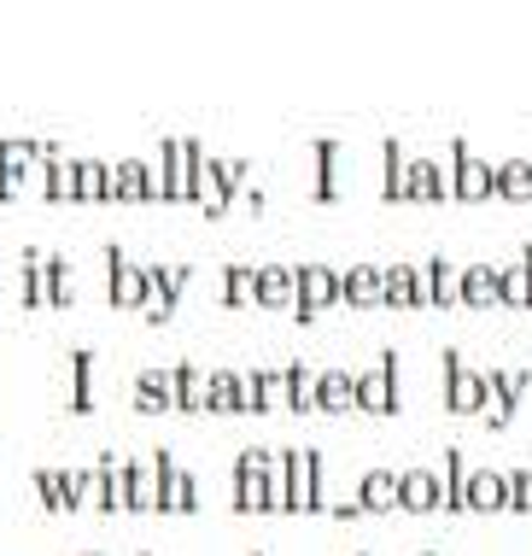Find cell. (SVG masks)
<instances>
[{
    "label": "cell",
    "mask_w": 532,
    "mask_h": 556,
    "mask_svg": "<svg viewBox=\"0 0 532 556\" xmlns=\"http://www.w3.org/2000/svg\"><path fill=\"white\" fill-rule=\"evenodd\" d=\"M276 451L269 445H246L235 457V509L240 516H281V492L269 486V469H276Z\"/></svg>",
    "instance_id": "obj_1"
},
{
    "label": "cell",
    "mask_w": 532,
    "mask_h": 556,
    "mask_svg": "<svg viewBox=\"0 0 532 556\" xmlns=\"http://www.w3.org/2000/svg\"><path fill=\"white\" fill-rule=\"evenodd\" d=\"M105 205H164V170L147 159H105Z\"/></svg>",
    "instance_id": "obj_2"
},
{
    "label": "cell",
    "mask_w": 532,
    "mask_h": 556,
    "mask_svg": "<svg viewBox=\"0 0 532 556\" xmlns=\"http://www.w3.org/2000/svg\"><path fill=\"white\" fill-rule=\"evenodd\" d=\"M322 451L316 445H287V504L281 516H322Z\"/></svg>",
    "instance_id": "obj_3"
},
{
    "label": "cell",
    "mask_w": 532,
    "mask_h": 556,
    "mask_svg": "<svg viewBox=\"0 0 532 556\" xmlns=\"http://www.w3.org/2000/svg\"><path fill=\"white\" fill-rule=\"evenodd\" d=\"M293 269H299V299H293V317H299V323H316L322 311L340 305V269H333V264L304 258V264H293Z\"/></svg>",
    "instance_id": "obj_4"
},
{
    "label": "cell",
    "mask_w": 532,
    "mask_h": 556,
    "mask_svg": "<svg viewBox=\"0 0 532 556\" xmlns=\"http://www.w3.org/2000/svg\"><path fill=\"white\" fill-rule=\"evenodd\" d=\"M398 404H404V393H398V352H380L369 369H357V410L392 416Z\"/></svg>",
    "instance_id": "obj_5"
},
{
    "label": "cell",
    "mask_w": 532,
    "mask_h": 556,
    "mask_svg": "<svg viewBox=\"0 0 532 556\" xmlns=\"http://www.w3.org/2000/svg\"><path fill=\"white\" fill-rule=\"evenodd\" d=\"M485 375V410L480 422L485 428H509L515 410H521V393L532 387V369H480Z\"/></svg>",
    "instance_id": "obj_6"
},
{
    "label": "cell",
    "mask_w": 532,
    "mask_h": 556,
    "mask_svg": "<svg viewBox=\"0 0 532 556\" xmlns=\"http://www.w3.org/2000/svg\"><path fill=\"white\" fill-rule=\"evenodd\" d=\"M105 299L117 311H141L147 305V264L129 258L124 247H105Z\"/></svg>",
    "instance_id": "obj_7"
},
{
    "label": "cell",
    "mask_w": 532,
    "mask_h": 556,
    "mask_svg": "<svg viewBox=\"0 0 532 556\" xmlns=\"http://www.w3.org/2000/svg\"><path fill=\"white\" fill-rule=\"evenodd\" d=\"M152 463H159V509L164 516H193L200 509V480L170 457V445L152 451Z\"/></svg>",
    "instance_id": "obj_8"
},
{
    "label": "cell",
    "mask_w": 532,
    "mask_h": 556,
    "mask_svg": "<svg viewBox=\"0 0 532 556\" xmlns=\"http://www.w3.org/2000/svg\"><path fill=\"white\" fill-rule=\"evenodd\" d=\"M445 410L451 416H480L485 410V375L463 364V352H445Z\"/></svg>",
    "instance_id": "obj_9"
},
{
    "label": "cell",
    "mask_w": 532,
    "mask_h": 556,
    "mask_svg": "<svg viewBox=\"0 0 532 556\" xmlns=\"http://www.w3.org/2000/svg\"><path fill=\"white\" fill-rule=\"evenodd\" d=\"M41 147L36 141H0V205L24 200L36 188V170H41Z\"/></svg>",
    "instance_id": "obj_10"
},
{
    "label": "cell",
    "mask_w": 532,
    "mask_h": 556,
    "mask_svg": "<svg viewBox=\"0 0 532 556\" xmlns=\"http://www.w3.org/2000/svg\"><path fill=\"white\" fill-rule=\"evenodd\" d=\"M193 164H200V147H193V141H164L159 147L164 205H193Z\"/></svg>",
    "instance_id": "obj_11"
},
{
    "label": "cell",
    "mask_w": 532,
    "mask_h": 556,
    "mask_svg": "<svg viewBox=\"0 0 532 556\" xmlns=\"http://www.w3.org/2000/svg\"><path fill=\"white\" fill-rule=\"evenodd\" d=\"M340 305L345 311H380L387 305V264L357 258L352 269H340Z\"/></svg>",
    "instance_id": "obj_12"
},
{
    "label": "cell",
    "mask_w": 532,
    "mask_h": 556,
    "mask_svg": "<svg viewBox=\"0 0 532 556\" xmlns=\"http://www.w3.org/2000/svg\"><path fill=\"white\" fill-rule=\"evenodd\" d=\"M451 164H456V200H463V205L497 200V170H492L485 159L468 153V141H456V147H451Z\"/></svg>",
    "instance_id": "obj_13"
},
{
    "label": "cell",
    "mask_w": 532,
    "mask_h": 556,
    "mask_svg": "<svg viewBox=\"0 0 532 556\" xmlns=\"http://www.w3.org/2000/svg\"><path fill=\"white\" fill-rule=\"evenodd\" d=\"M445 200H456V164L451 159L409 164V205H445Z\"/></svg>",
    "instance_id": "obj_14"
},
{
    "label": "cell",
    "mask_w": 532,
    "mask_h": 556,
    "mask_svg": "<svg viewBox=\"0 0 532 556\" xmlns=\"http://www.w3.org/2000/svg\"><path fill=\"white\" fill-rule=\"evenodd\" d=\"M181 288H188V264H147V305L141 311L152 323H164L176 311Z\"/></svg>",
    "instance_id": "obj_15"
},
{
    "label": "cell",
    "mask_w": 532,
    "mask_h": 556,
    "mask_svg": "<svg viewBox=\"0 0 532 556\" xmlns=\"http://www.w3.org/2000/svg\"><path fill=\"white\" fill-rule=\"evenodd\" d=\"M421 281H428V311H456L463 305V269H456V258H445V252L421 258Z\"/></svg>",
    "instance_id": "obj_16"
},
{
    "label": "cell",
    "mask_w": 532,
    "mask_h": 556,
    "mask_svg": "<svg viewBox=\"0 0 532 556\" xmlns=\"http://www.w3.org/2000/svg\"><path fill=\"white\" fill-rule=\"evenodd\" d=\"M293 299H299V269L293 264H281V258L257 264V311H293Z\"/></svg>",
    "instance_id": "obj_17"
},
{
    "label": "cell",
    "mask_w": 532,
    "mask_h": 556,
    "mask_svg": "<svg viewBox=\"0 0 532 556\" xmlns=\"http://www.w3.org/2000/svg\"><path fill=\"white\" fill-rule=\"evenodd\" d=\"M463 305L468 311H497L504 305V269L485 264V258L463 264Z\"/></svg>",
    "instance_id": "obj_18"
},
{
    "label": "cell",
    "mask_w": 532,
    "mask_h": 556,
    "mask_svg": "<svg viewBox=\"0 0 532 556\" xmlns=\"http://www.w3.org/2000/svg\"><path fill=\"white\" fill-rule=\"evenodd\" d=\"M439 469H421V463H409V469H398V509H409V516H433L439 509Z\"/></svg>",
    "instance_id": "obj_19"
},
{
    "label": "cell",
    "mask_w": 532,
    "mask_h": 556,
    "mask_svg": "<svg viewBox=\"0 0 532 556\" xmlns=\"http://www.w3.org/2000/svg\"><path fill=\"white\" fill-rule=\"evenodd\" d=\"M193 205H200L205 217H223L228 205H235V193L223 182V164L211 153H200V164H193Z\"/></svg>",
    "instance_id": "obj_20"
},
{
    "label": "cell",
    "mask_w": 532,
    "mask_h": 556,
    "mask_svg": "<svg viewBox=\"0 0 532 556\" xmlns=\"http://www.w3.org/2000/svg\"><path fill=\"white\" fill-rule=\"evenodd\" d=\"M41 200L76 205V159H65L59 147H41Z\"/></svg>",
    "instance_id": "obj_21"
},
{
    "label": "cell",
    "mask_w": 532,
    "mask_h": 556,
    "mask_svg": "<svg viewBox=\"0 0 532 556\" xmlns=\"http://www.w3.org/2000/svg\"><path fill=\"white\" fill-rule=\"evenodd\" d=\"M316 410L328 416H345L357 410V369H316Z\"/></svg>",
    "instance_id": "obj_22"
},
{
    "label": "cell",
    "mask_w": 532,
    "mask_h": 556,
    "mask_svg": "<svg viewBox=\"0 0 532 556\" xmlns=\"http://www.w3.org/2000/svg\"><path fill=\"white\" fill-rule=\"evenodd\" d=\"M468 509H474V516H504L509 509V475L504 469H468Z\"/></svg>",
    "instance_id": "obj_23"
},
{
    "label": "cell",
    "mask_w": 532,
    "mask_h": 556,
    "mask_svg": "<svg viewBox=\"0 0 532 556\" xmlns=\"http://www.w3.org/2000/svg\"><path fill=\"white\" fill-rule=\"evenodd\" d=\"M176 399H181L176 369H147V375H135V410H141V416L176 410Z\"/></svg>",
    "instance_id": "obj_24"
},
{
    "label": "cell",
    "mask_w": 532,
    "mask_h": 556,
    "mask_svg": "<svg viewBox=\"0 0 532 556\" xmlns=\"http://www.w3.org/2000/svg\"><path fill=\"white\" fill-rule=\"evenodd\" d=\"M357 504H363V516H392L398 509V469H363Z\"/></svg>",
    "instance_id": "obj_25"
},
{
    "label": "cell",
    "mask_w": 532,
    "mask_h": 556,
    "mask_svg": "<svg viewBox=\"0 0 532 556\" xmlns=\"http://www.w3.org/2000/svg\"><path fill=\"white\" fill-rule=\"evenodd\" d=\"M439 509L445 516H463L468 509V463H463V445H445V469H439Z\"/></svg>",
    "instance_id": "obj_26"
},
{
    "label": "cell",
    "mask_w": 532,
    "mask_h": 556,
    "mask_svg": "<svg viewBox=\"0 0 532 556\" xmlns=\"http://www.w3.org/2000/svg\"><path fill=\"white\" fill-rule=\"evenodd\" d=\"M211 410H217V416H246L252 410L246 375H240V369H211Z\"/></svg>",
    "instance_id": "obj_27"
},
{
    "label": "cell",
    "mask_w": 532,
    "mask_h": 556,
    "mask_svg": "<svg viewBox=\"0 0 532 556\" xmlns=\"http://www.w3.org/2000/svg\"><path fill=\"white\" fill-rule=\"evenodd\" d=\"M71 492H76V509H105V516H112V486H105V463L71 469Z\"/></svg>",
    "instance_id": "obj_28"
},
{
    "label": "cell",
    "mask_w": 532,
    "mask_h": 556,
    "mask_svg": "<svg viewBox=\"0 0 532 556\" xmlns=\"http://www.w3.org/2000/svg\"><path fill=\"white\" fill-rule=\"evenodd\" d=\"M246 393H252V410L257 416L287 410V369H252L246 375Z\"/></svg>",
    "instance_id": "obj_29"
},
{
    "label": "cell",
    "mask_w": 532,
    "mask_h": 556,
    "mask_svg": "<svg viewBox=\"0 0 532 556\" xmlns=\"http://www.w3.org/2000/svg\"><path fill=\"white\" fill-rule=\"evenodd\" d=\"M409 159L398 141H387V164H380V176H387V182H380V200L387 205H409Z\"/></svg>",
    "instance_id": "obj_30"
},
{
    "label": "cell",
    "mask_w": 532,
    "mask_h": 556,
    "mask_svg": "<svg viewBox=\"0 0 532 556\" xmlns=\"http://www.w3.org/2000/svg\"><path fill=\"white\" fill-rule=\"evenodd\" d=\"M223 305L257 311V264H223Z\"/></svg>",
    "instance_id": "obj_31"
},
{
    "label": "cell",
    "mask_w": 532,
    "mask_h": 556,
    "mask_svg": "<svg viewBox=\"0 0 532 556\" xmlns=\"http://www.w3.org/2000/svg\"><path fill=\"white\" fill-rule=\"evenodd\" d=\"M36 504L53 509V516H71V509H76L71 469H36Z\"/></svg>",
    "instance_id": "obj_32"
},
{
    "label": "cell",
    "mask_w": 532,
    "mask_h": 556,
    "mask_svg": "<svg viewBox=\"0 0 532 556\" xmlns=\"http://www.w3.org/2000/svg\"><path fill=\"white\" fill-rule=\"evenodd\" d=\"M176 387H181L176 410H188V416L211 410V369H200V364H176Z\"/></svg>",
    "instance_id": "obj_33"
},
{
    "label": "cell",
    "mask_w": 532,
    "mask_h": 556,
    "mask_svg": "<svg viewBox=\"0 0 532 556\" xmlns=\"http://www.w3.org/2000/svg\"><path fill=\"white\" fill-rule=\"evenodd\" d=\"M492 170H497V200H509V205L532 200V153L527 159H504V164H492Z\"/></svg>",
    "instance_id": "obj_34"
},
{
    "label": "cell",
    "mask_w": 532,
    "mask_h": 556,
    "mask_svg": "<svg viewBox=\"0 0 532 556\" xmlns=\"http://www.w3.org/2000/svg\"><path fill=\"white\" fill-rule=\"evenodd\" d=\"M287 410L293 416H316V369L304 364H287Z\"/></svg>",
    "instance_id": "obj_35"
},
{
    "label": "cell",
    "mask_w": 532,
    "mask_h": 556,
    "mask_svg": "<svg viewBox=\"0 0 532 556\" xmlns=\"http://www.w3.org/2000/svg\"><path fill=\"white\" fill-rule=\"evenodd\" d=\"M71 410H94V352H71Z\"/></svg>",
    "instance_id": "obj_36"
},
{
    "label": "cell",
    "mask_w": 532,
    "mask_h": 556,
    "mask_svg": "<svg viewBox=\"0 0 532 556\" xmlns=\"http://www.w3.org/2000/svg\"><path fill=\"white\" fill-rule=\"evenodd\" d=\"M105 486H112V516H124V509H129V492H135V457L124 463V457H117V451H105Z\"/></svg>",
    "instance_id": "obj_37"
},
{
    "label": "cell",
    "mask_w": 532,
    "mask_h": 556,
    "mask_svg": "<svg viewBox=\"0 0 532 556\" xmlns=\"http://www.w3.org/2000/svg\"><path fill=\"white\" fill-rule=\"evenodd\" d=\"M504 305L509 311H532V264H527V252L515 264H504Z\"/></svg>",
    "instance_id": "obj_38"
},
{
    "label": "cell",
    "mask_w": 532,
    "mask_h": 556,
    "mask_svg": "<svg viewBox=\"0 0 532 556\" xmlns=\"http://www.w3.org/2000/svg\"><path fill=\"white\" fill-rule=\"evenodd\" d=\"M76 205H105V159H76Z\"/></svg>",
    "instance_id": "obj_39"
},
{
    "label": "cell",
    "mask_w": 532,
    "mask_h": 556,
    "mask_svg": "<svg viewBox=\"0 0 532 556\" xmlns=\"http://www.w3.org/2000/svg\"><path fill=\"white\" fill-rule=\"evenodd\" d=\"M159 509V463H135V492H129V516Z\"/></svg>",
    "instance_id": "obj_40"
},
{
    "label": "cell",
    "mask_w": 532,
    "mask_h": 556,
    "mask_svg": "<svg viewBox=\"0 0 532 556\" xmlns=\"http://www.w3.org/2000/svg\"><path fill=\"white\" fill-rule=\"evenodd\" d=\"M509 509L515 516L532 509V469H509Z\"/></svg>",
    "instance_id": "obj_41"
},
{
    "label": "cell",
    "mask_w": 532,
    "mask_h": 556,
    "mask_svg": "<svg viewBox=\"0 0 532 556\" xmlns=\"http://www.w3.org/2000/svg\"><path fill=\"white\" fill-rule=\"evenodd\" d=\"M527 264H532V247H527Z\"/></svg>",
    "instance_id": "obj_42"
},
{
    "label": "cell",
    "mask_w": 532,
    "mask_h": 556,
    "mask_svg": "<svg viewBox=\"0 0 532 556\" xmlns=\"http://www.w3.org/2000/svg\"><path fill=\"white\" fill-rule=\"evenodd\" d=\"M421 556H433V551H421Z\"/></svg>",
    "instance_id": "obj_43"
},
{
    "label": "cell",
    "mask_w": 532,
    "mask_h": 556,
    "mask_svg": "<svg viewBox=\"0 0 532 556\" xmlns=\"http://www.w3.org/2000/svg\"><path fill=\"white\" fill-rule=\"evenodd\" d=\"M257 556H264V551H257Z\"/></svg>",
    "instance_id": "obj_44"
},
{
    "label": "cell",
    "mask_w": 532,
    "mask_h": 556,
    "mask_svg": "<svg viewBox=\"0 0 532 556\" xmlns=\"http://www.w3.org/2000/svg\"><path fill=\"white\" fill-rule=\"evenodd\" d=\"M141 556H147V551H141Z\"/></svg>",
    "instance_id": "obj_45"
}]
</instances>
